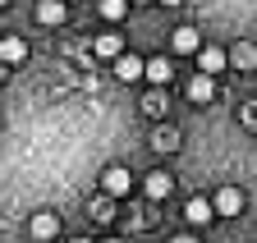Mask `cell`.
Here are the masks:
<instances>
[{
	"label": "cell",
	"instance_id": "30bf717a",
	"mask_svg": "<svg viewBox=\"0 0 257 243\" xmlns=\"http://www.w3.org/2000/svg\"><path fill=\"white\" fill-rule=\"evenodd\" d=\"M211 216H216V206H211L207 197H188V206H184V220H188V225H207Z\"/></svg>",
	"mask_w": 257,
	"mask_h": 243
},
{
	"label": "cell",
	"instance_id": "8992f818",
	"mask_svg": "<svg viewBox=\"0 0 257 243\" xmlns=\"http://www.w3.org/2000/svg\"><path fill=\"white\" fill-rule=\"evenodd\" d=\"M23 60H28V42L23 37H0V65H23Z\"/></svg>",
	"mask_w": 257,
	"mask_h": 243
},
{
	"label": "cell",
	"instance_id": "ba28073f",
	"mask_svg": "<svg viewBox=\"0 0 257 243\" xmlns=\"http://www.w3.org/2000/svg\"><path fill=\"white\" fill-rule=\"evenodd\" d=\"M211 206H216V216H239V211H243V193L239 188H220Z\"/></svg>",
	"mask_w": 257,
	"mask_h": 243
},
{
	"label": "cell",
	"instance_id": "2e32d148",
	"mask_svg": "<svg viewBox=\"0 0 257 243\" xmlns=\"http://www.w3.org/2000/svg\"><path fill=\"white\" fill-rule=\"evenodd\" d=\"M143 110H147L152 119H161V115H166V92H161V87H152L147 101H143Z\"/></svg>",
	"mask_w": 257,
	"mask_h": 243
},
{
	"label": "cell",
	"instance_id": "6da1fadb",
	"mask_svg": "<svg viewBox=\"0 0 257 243\" xmlns=\"http://www.w3.org/2000/svg\"><path fill=\"white\" fill-rule=\"evenodd\" d=\"M101 188H106V197H128V188H134L128 165H110V170L101 174Z\"/></svg>",
	"mask_w": 257,
	"mask_h": 243
},
{
	"label": "cell",
	"instance_id": "9a60e30c",
	"mask_svg": "<svg viewBox=\"0 0 257 243\" xmlns=\"http://www.w3.org/2000/svg\"><path fill=\"white\" fill-rule=\"evenodd\" d=\"M152 147H156V151H175V147H179V129H170V124H161V129L152 133Z\"/></svg>",
	"mask_w": 257,
	"mask_h": 243
},
{
	"label": "cell",
	"instance_id": "ffe728a7",
	"mask_svg": "<svg viewBox=\"0 0 257 243\" xmlns=\"http://www.w3.org/2000/svg\"><path fill=\"white\" fill-rule=\"evenodd\" d=\"M161 5H184V0H161Z\"/></svg>",
	"mask_w": 257,
	"mask_h": 243
},
{
	"label": "cell",
	"instance_id": "5b68a950",
	"mask_svg": "<svg viewBox=\"0 0 257 243\" xmlns=\"http://www.w3.org/2000/svg\"><path fill=\"white\" fill-rule=\"evenodd\" d=\"M143 78H147L152 87H166V83L175 78V69H170L166 55H156V60H147V65H143Z\"/></svg>",
	"mask_w": 257,
	"mask_h": 243
},
{
	"label": "cell",
	"instance_id": "7402d4cb",
	"mask_svg": "<svg viewBox=\"0 0 257 243\" xmlns=\"http://www.w3.org/2000/svg\"><path fill=\"white\" fill-rule=\"evenodd\" d=\"M74 243H87V238H74Z\"/></svg>",
	"mask_w": 257,
	"mask_h": 243
},
{
	"label": "cell",
	"instance_id": "277c9868",
	"mask_svg": "<svg viewBox=\"0 0 257 243\" xmlns=\"http://www.w3.org/2000/svg\"><path fill=\"white\" fill-rule=\"evenodd\" d=\"M170 46L179 55H198L202 51V33H198V28H175V33H170Z\"/></svg>",
	"mask_w": 257,
	"mask_h": 243
},
{
	"label": "cell",
	"instance_id": "8fae6325",
	"mask_svg": "<svg viewBox=\"0 0 257 243\" xmlns=\"http://www.w3.org/2000/svg\"><path fill=\"white\" fill-rule=\"evenodd\" d=\"M92 51L101 55V60H119V55H124V37H119V33H101V37L92 42Z\"/></svg>",
	"mask_w": 257,
	"mask_h": 243
},
{
	"label": "cell",
	"instance_id": "d6986e66",
	"mask_svg": "<svg viewBox=\"0 0 257 243\" xmlns=\"http://www.w3.org/2000/svg\"><path fill=\"white\" fill-rule=\"evenodd\" d=\"M170 243H198V238H193V234H179V238H170Z\"/></svg>",
	"mask_w": 257,
	"mask_h": 243
},
{
	"label": "cell",
	"instance_id": "e0dca14e",
	"mask_svg": "<svg viewBox=\"0 0 257 243\" xmlns=\"http://www.w3.org/2000/svg\"><path fill=\"white\" fill-rule=\"evenodd\" d=\"M124 10H128V0H101V14L115 23V19H124Z\"/></svg>",
	"mask_w": 257,
	"mask_h": 243
},
{
	"label": "cell",
	"instance_id": "4fadbf2b",
	"mask_svg": "<svg viewBox=\"0 0 257 243\" xmlns=\"http://www.w3.org/2000/svg\"><path fill=\"white\" fill-rule=\"evenodd\" d=\"M211 97H216V83H211L207 74H198V78L188 83V101H198V106H207Z\"/></svg>",
	"mask_w": 257,
	"mask_h": 243
},
{
	"label": "cell",
	"instance_id": "7a4b0ae2",
	"mask_svg": "<svg viewBox=\"0 0 257 243\" xmlns=\"http://www.w3.org/2000/svg\"><path fill=\"white\" fill-rule=\"evenodd\" d=\"M170 188H175V179H170L166 170H152V174L143 179V197H147V202H166Z\"/></svg>",
	"mask_w": 257,
	"mask_h": 243
},
{
	"label": "cell",
	"instance_id": "603a6c76",
	"mask_svg": "<svg viewBox=\"0 0 257 243\" xmlns=\"http://www.w3.org/2000/svg\"><path fill=\"white\" fill-rule=\"evenodd\" d=\"M106 243H119V238H106Z\"/></svg>",
	"mask_w": 257,
	"mask_h": 243
},
{
	"label": "cell",
	"instance_id": "5bb4252c",
	"mask_svg": "<svg viewBox=\"0 0 257 243\" xmlns=\"http://www.w3.org/2000/svg\"><path fill=\"white\" fill-rule=\"evenodd\" d=\"M37 23H64V0H37Z\"/></svg>",
	"mask_w": 257,
	"mask_h": 243
},
{
	"label": "cell",
	"instance_id": "52a82bcc",
	"mask_svg": "<svg viewBox=\"0 0 257 243\" xmlns=\"http://www.w3.org/2000/svg\"><path fill=\"white\" fill-rule=\"evenodd\" d=\"M198 65H202V74H207V78H216L225 65H230V55H225L220 46H202V51H198Z\"/></svg>",
	"mask_w": 257,
	"mask_h": 243
},
{
	"label": "cell",
	"instance_id": "7c38bea8",
	"mask_svg": "<svg viewBox=\"0 0 257 243\" xmlns=\"http://www.w3.org/2000/svg\"><path fill=\"white\" fill-rule=\"evenodd\" d=\"M225 55H230L234 69H257V46H252V42H239V46H230Z\"/></svg>",
	"mask_w": 257,
	"mask_h": 243
},
{
	"label": "cell",
	"instance_id": "3957f363",
	"mask_svg": "<svg viewBox=\"0 0 257 243\" xmlns=\"http://www.w3.org/2000/svg\"><path fill=\"white\" fill-rule=\"evenodd\" d=\"M28 234H32V238H37V243H46V238H55V234H60V216H55V211H37V216H32V220H28Z\"/></svg>",
	"mask_w": 257,
	"mask_h": 243
},
{
	"label": "cell",
	"instance_id": "44dd1931",
	"mask_svg": "<svg viewBox=\"0 0 257 243\" xmlns=\"http://www.w3.org/2000/svg\"><path fill=\"white\" fill-rule=\"evenodd\" d=\"M0 83H5V65H0Z\"/></svg>",
	"mask_w": 257,
	"mask_h": 243
},
{
	"label": "cell",
	"instance_id": "9c48e42d",
	"mask_svg": "<svg viewBox=\"0 0 257 243\" xmlns=\"http://www.w3.org/2000/svg\"><path fill=\"white\" fill-rule=\"evenodd\" d=\"M143 65H147V60H138V55H119L115 60V78L119 83H138L143 78Z\"/></svg>",
	"mask_w": 257,
	"mask_h": 243
},
{
	"label": "cell",
	"instance_id": "ac0fdd59",
	"mask_svg": "<svg viewBox=\"0 0 257 243\" xmlns=\"http://www.w3.org/2000/svg\"><path fill=\"white\" fill-rule=\"evenodd\" d=\"M243 119H248V124L257 129V101H248V110H243Z\"/></svg>",
	"mask_w": 257,
	"mask_h": 243
}]
</instances>
